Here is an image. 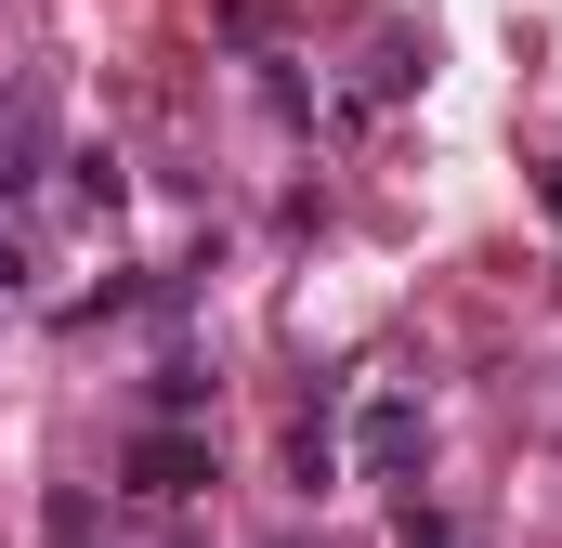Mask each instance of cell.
Masks as SVG:
<instances>
[{
    "instance_id": "cell-1",
    "label": "cell",
    "mask_w": 562,
    "mask_h": 548,
    "mask_svg": "<svg viewBox=\"0 0 562 548\" xmlns=\"http://www.w3.org/2000/svg\"><path fill=\"white\" fill-rule=\"evenodd\" d=\"M353 470H367V483H406V470H419V406H406V392H380V406L353 418Z\"/></svg>"
},
{
    "instance_id": "cell-2",
    "label": "cell",
    "mask_w": 562,
    "mask_h": 548,
    "mask_svg": "<svg viewBox=\"0 0 562 548\" xmlns=\"http://www.w3.org/2000/svg\"><path fill=\"white\" fill-rule=\"evenodd\" d=\"M196 483H210V444L196 431H170V418L132 431V496H196Z\"/></svg>"
},
{
    "instance_id": "cell-3",
    "label": "cell",
    "mask_w": 562,
    "mask_h": 548,
    "mask_svg": "<svg viewBox=\"0 0 562 548\" xmlns=\"http://www.w3.org/2000/svg\"><path fill=\"white\" fill-rule=\"evenodd\" d=\"M288 470H301V496H327V483H340V444L301 418V431H288Z\"/></svg>"
},
{
    "instance_id": "cell-4",
    "label": "cell",
    "mask_w": 562,
    "mask_h": 548,
    "mask_svg": "<svg viewBox=\"0 0 562 548\" xmlns=\"http://www.w3.org/2000/svg\"><path fill=\"white\" fill-rule=\"evenodd\" d=\"M406 548H471V536H458L445 510H406Z\"/></svg>"
},
{
    "instance_id": "cell-5",
    "label": "cell",
    "mask_w": 562,
    "mask_h": 548,
    "mask_svg": "<svg viewBox=\"0 0 562 548\" xmlns=\"http://www.w3.org/2000/svg\"><path fill=\"white\" fill-rule=\"evenodd\" d=\"M0 196H26V132H0Z\"/></svg>"
}]
</instances>
